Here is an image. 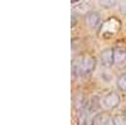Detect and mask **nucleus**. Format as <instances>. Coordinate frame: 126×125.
Segmentation results:
<instances>
[{"mask_svg":"<svg viewBox=\"0 0 126 125\" xmlns=\"http://www.w3.org/2000/svg\"><path fill=\"white\" fill-rule=\"evenodd\" d=\"M78 1H79V0H71V3H72V4H73V3H78Z\"/></svg>","mask_w":126,"mask_h":125,"instance_id":"obj_13","label":"nucleus"},{"mask_svg":"<svg viewBox=\"0 0 126 125\" xmlns=\"http://www.w3.org/2000/svg\"><path fill=\"white\" fill-rule=\"evenodd\" d=\"M112 125H126V115L119 114L112 118Z\"/></svg>","mask_w":126,"mask_h":125,"instance_id":"obj_9","label":"nucleus"},{"mask_svg":"<svg viewBox=\"0 0 126 125\" xmlns=\"http://www.w3.org/2000/svg\"><path fill=\"white\" fill-rule=\"evenodd\" d=\"M101 62L105 67H111L115 63V49H105L101 53Z\"/></svg>","mask_w":126,"mask_h":125,"instance_id":"obj_4","label":"nucleus"},{"mask_svg":"<svg viewBox=\"0 0 126 125\" xmlns=\"http://www.w3.org/2000/svg\"><path fill=\"white\" fill-rule=\"evenodd\" d=\"M94 120V125H109L110 123V115L107 112H98L96 116L93 118Z\"/></svg>","mask_w":126,"mask_h":125,"instance_id":"obj_7","label":"nucleus"},{"mask_svg":"<svg viewBox=\"0 0 126 125\" xmlns=\"http://www.w3.org/2000/svg\"><path fill=\"white\" fill-rule=\"evenodd\" d=\"M72 76H79V59H75L72 62Z\"/></svg>","mask_w":126,"mask_h":125,"instance_id":"obj_10","label":"nucleus"},{"mask_svg":"<svg viewBox=\"0 0 126 125\" xmlns=\"http://www.w3.org/2000/svg\"><path fill=\"white\" fill-rule=\"evenodd\" d=\"M78 125H94V120L92 118V110L88 104H85L82 109L78 112V119H77Z\"/></svg>","mask_w":126,"mask_h":125,"instance_id":"obj_2","label":"nucleus"},{"mask_svg":"<svg viewBox=\"0 0 126 125\" xmlns=\"http://www.w3.org/2000/svg\"><path fill=\"white\" fill-rule=\"evenodd\" d=\"M117 87L121 91L126 92V71L119 76V78H117Z\"/></svg>","mask_w":126,"mask_h":125,"instance_id":"obj_8","label":"nucleus"},{"mask_svg":"<svg viewBox=\"0 0 126 125\" xmlns=\"http://www.w3.org/2000/svg\"><path fill=\"white\" fill-rule=\"evenodd\" d=\"M86 23L90 28L97 29L101 24V17L97 12H90L86 14Z\"/></svg>","mask_w":126,"mask_h":125,"instance_id":"obj_5","label":"nucleus"},{"mask_svg":"<svg viewBox=\"0 0 126 125\" xmlns=\"http://www.w3.org/2000/svg\"><path fill=\"white\" fill-rule=\"evenodd\" d=\"M98 3L103 8H112L115 4L117 3V0H98Z\"/></svg>","mask_w":126,"mask_h":125,"instance_id":"obj_11","label":"nucleus"},{"mask_svg":"<svg viewBox=\"0 0 126 125\" xmlns=\"http://www.w3.org/2000/svg\"><path fill=\"white\" fill-rule=\"evenodd\" d=\"M119 9H120V13H121V14L126 15V0H121Z\"/></svg>","mask_w":126,"mask_h":125,"instance_id":"obj_12","label":"nucleus"},{"mask_svg":"<svg viewBox=\"0 0 126 125\" xmlns=\"http://www.w3.org/2000/svg\"><path fill=\"white\" fill-rule=\"evenodd\" d=\"M96 67V59L92 56H86L79 59V76L81 77H88Z\"/></svg>","mask_w":126,"mask_h":125,"instance_id":"obj_1","label":"nucleus"},{"mask_svg":"<svg viewBox=\"0 0 126 125\" xmlns=\"http://www.w3.org/2000/svg\"><path fill=\"white\" fill-rule=\"evenodd\" d=\"M120 104V97L116 92H109L106 96L103 97V105L107 109H115Z\"/></svg>","mask_w":126,"mask_h":125,"instance_id":"obj_3","label":"nucleus"},{"mask_svg":"<svg viewBox=\"0 0 126 125\" xmlns=\"http://www.w3.org/2000/svg\"><path fill=\"white\" fill-rule=\"evenodd\" d=\"M115 63L117 66L126 65V48L124 47L115 48Z\"/></svg>","mask_w":126,"mask_h":125,"instance_id":"obj_6","label":"nucleus"}]
</instances>
